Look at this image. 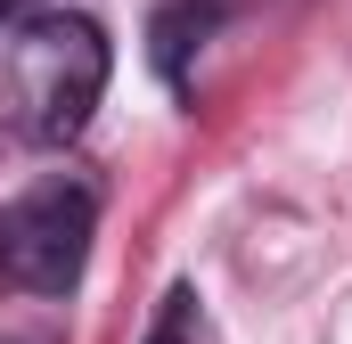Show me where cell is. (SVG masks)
<instances>
[{
    "label": "cell",
    "instance_id": "obj_4",
    "mask_svg": "<svg viewBox=\"0 0 352 344\" xmlns=\"http://www.w3.org/2000/svg\"><path fill=\"white\" fill-rule=\"evenodd\" d=\"M148 344H205V312H197V295H188V287H173V295H164V312H156Z\"/></svg>",
    "mask_w": 352,
    "mask_h": 344
},
{
    "label": "cell",
    "instance_id": "obj_2",
    "mask_svg": "<svg viewBox=\"0 0 352 344\" xmlns=\"http://www.w3.org/2000/svg\"><path fill=\"white\" fill-rule=\"evenodd\" d=\"M98 238V197L82 180H41L0 213V270L25 295H66Z\"/></svg>",
    "mask_w": 352,
    "mask_h": 344
},
{
    "label": "cell",
    "instance_id": "obj_1",
    "mask_svg": "<svg viewBox=\"0 0 352 344\" xmlns=\"http://www.w3.org/2000/svg\"><path fill=\"white\" fill-rule=\"evenodd\" d=\"M0 90H8V123L25 140H41V148L82 140V123L107 98V33L66 8H33L8 41Z\"/></svg>",
    "mask_w": 352,
    "mask_h": 344
},
{
    "label": "cell",
    "instance_id": "obj_3",
    "mask_svg": "<svg viewBox=\"0 0 352 344\" xmlns=\"http://www.w3.org/2000/svg\"><path fill=\"white\" fill-rule=\"evenodd\" d=\"M188 33H205V8L197 0H180V8H164L156 17V66L180 83V66H188Z\"/></svg>",
    "mask_w": 352,
    "mask_h": 344
},
{
    "label": "cell",
    "instance_id": "obj_5",
    "mask_svg": "<svg viewBox=\"0 0 352 344\" xmlns=\"http://www.w3.org/2000/svg\"><path fill=\"white\" fill-rule=\"evenodd\" d=\"M33 8H41V0H0V17H33Z\"/></svg>",
    "mask_w": 352,
    "mask_h": 344
}]
</instances>
